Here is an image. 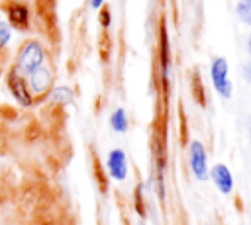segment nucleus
<instances>
[{
	"label": "nucleus",
	"mask_w": 251,
	"mask_h": 225,
	"mask_svg": "<svg viewBox=\"0 0 251 225\" xmlns=\"http://www.w3.org/2000/svg\"><path fill=\"white\" fill-rule=\"evenodd\" d=\"M73 96H71V90L67 86H57V88H51V100L57 102V104H65L69 102Z\"/></svg>",
	"instance_id": "nucleus-11"
},
{
	"label": "nucleus",
	"mask_w": 251,
	"mask_h": 225,
	"mask_svg": "<svg viewBox=\"0 0 251 225\" xmlns=\"http://www.w3.org/2000/svg\"><path fill=\"white\" fill-rule=\"evenodd\" d=\"M106 168L110 172V176L118 182L126 180L127 178V157L122 149H112L108 153V158H106Z\"/></svg>",
	"instance_id": "nucleus-5"
},
{
	"label": "nucleus",
	"mask_w": 251,
	"mask_h": 225,
	"mask_svg": "<svg viewBox=\"0 0 251 225\" xmlns=\"http://www.w3.org/2000/svg\"><path fill=\"white\" fill-rule=\"evenodd\" d=\"M45 63V49L39 41H25L16 55V63H14V70L22 76L31 74L35 68H39Z\"/></svg>",
	"instance_id": "nucleus-1"
},
{
	"label": "nucleus",
	"mask_w": 251,
	"mask_h": 225,
	"mask_svg": "<svg viewBox=\"0 0 251 225\" xmlns=\"http://www.w3.org/2000/svg\"><path fill=\"white\" fill-rule=\"evenodd\" d=\"M208 178L214 182V186L218 188L220 194H231V190H233V176H231V170L226 164H222V162L214 164L210 168V172H208Z\"/></svg>",
	"instance_id": "nucleus-6"
},
{
	"label": "nucleus",
	"mask_w": 251,
	"mask_h": 225,
	"mask_svg": "<svg viewBox=\"0 0 251 225\" xmlns=\"http://www.w3.org/2000/svg\"><path fill=\"white\" fill-rule=\"evenodd\" d=\"M6 82H8V88H10V94L12 98L18 102V106H24V108H29L33 104V94L27 86V80L25 76L18 74L14 68L8 72L6 76Z\"/></svg>",
	"instance_id": "nucleus-4"
},
{
	"label": "nucleus",
	"mask_w": 251,
	"mask_h": 225,
	"mask_svg": "<svg viewBox=\"0 0 251 225\" xmlns=\"http://www.w3.org/2000/svg\"><path fill=\"white\" fill-rule=\"evenodd\" d=\"M247 51H249V57H251V33H249V37H247Z\"/></svg>",
	"instance_id": "nucleus-16"
},
{
	"label": "nucleus",
	"mask_w": 251,
	"mask_h": 225,
	"mask_svg": "<svg viewBox=\"0 0 251 225\" xmlns=\"http://www.w3.org/2000/svg\"><path fill=\"white\" fill-rule=\"evenodd\" d=\"M235 16L241 23L251 27V0H237L235 4Z\"/></svg>",
	"instance_id": "nucleus-10"
},
{
	"label": "nucleus",
	"mask_w": 251,
	"mask_h": 225,
	"mask_svg": "<svg viewBox=\"0 0 251 225\" xmlns=\"http://www.w3.org/2000/svg\"><path fill=\"white\" fill-rule=\"evenodd\" d=\"M51 82H53V74L45 65H41L31 74H27V86H29L31 94H37V96L45 94L51 88Z\"/></svg>",
	"instance_id": "nucleus-7"
},
{
	"label": "nucleus",
	"mask_w": 251,
	"mask_h": 225,
	"mask_svg": "<svg viewBox=\"0 0 251 225\" xmlns=\"http://www.w3.org/2000/svg\"><path fill=\"white\" fill-rule=\"evenodd\" d=\"M243 78H245L247 82H251V61L243 65Z\"/></svg>",
	"instance_id": "nucleus-13"
},
{
	"label": "nucleus",
	"mask_w": 251,
	"mask_h": 225,
	"mask_svg": "<svg viewBox=\"0 0 251 225\" xmlns=\"http://www.w3.org/2000/svg\"><path fill=\"white\" fill-rule=\"evenodd\" d=\"M10 37H12V29H10V23H8V22H4V20H0V49L8 45Z\"/></svg>",
	"instance_id": "nucleus-12"
},
{
	"label": "nucleus",
	"mask_w": 251,
	"mask_h": 225,
	"mask_svg": "<svg viewBox=\"0 0 251 225\" xmlns=\"http://www.w3.org/2000/svg\"><path fill=\"white\" fill-rule=\"evenodd\" d=\"M210 78H212V86L214 90L222 96V98H231L233 94V84L229 80V65L226 57H216L210 65Z\"/></svg>",
	"instance_id": "nucleus-2"
},
{
	"label": "nucleus",
	"mask_w": 251,
	"mask_h": 225,
	"mask_svg": "<svg viewBox=\"0 0 251 225\" xmlns=\"http://www.w3.org/2000/svg\"><path fill=\"white\" fill-rule=\"evenodd\" d=\"M188 166H190V172L194 174V178L198 182L208 180L210 164H208V153H206L204 143L190 141V145H188Z\"/></svg>",
	"instance_id": "nucleus-3"
},
{
	"label": "nucleus",
	"mask_w": 251,
	"mask_h": 225,
	"mask_svg": "<svg viewBox=\"0 0 251 225\" xmlns=\"http://www.w3.org/2000/svg\"><path fill=\"white\" fill-rule=\"evenodd\" d=\"M110 127L116 133H126L127 131V113L124 108H116L110 115Z\"/></svg>",
	"instance_id": "nucleus-9"
},
{
	"label": "nucleus",
	"mask_w": 251,
	"mask_h": 225,
	"mask_svg": "<svg viewBox=\"0 0 251 225\" xmlns=\"http://www.w3.org/2000/svg\"><path fill=\"white\" fill-rule=\"evenodd\" d=\"M104 2H106V0H90V6H92L94 10H98V8H102Z\"/></svg>",
	"instance_id": "nucleus-14"
},
{
	"label": "nucleus",
	"mask_w": 251,
	"mask_h": 225,
	"mask_svg": "<svg viewBox=\"0 0 251 225\" xmlns=\"http://www.w3.org/2000/svg\"><path fill=\"white\" fill-rule=\"evenodd\" d=\"M247 137H249V143H251V115L247 119Z\"/></svg>",
	"instance_id": "nucleus-15"
},
{
	"label": "nucleus",
	"mask_w": 251,
	"mask_h": 225,
	"mask_svg": "<svg viewBox=\"0 0 251 225\" xmlns=\"http://www.w3.org/2000/svg\"><path fill=\"white\" fill-rule=\"evenodd\" d=\"M6 16H8L10 27L27 29V25H29V10H27V6L14 2V4H10V6L6 8Z\"/></svg>",
	"instance_id": "nucleus-8"
}]
</instances>
